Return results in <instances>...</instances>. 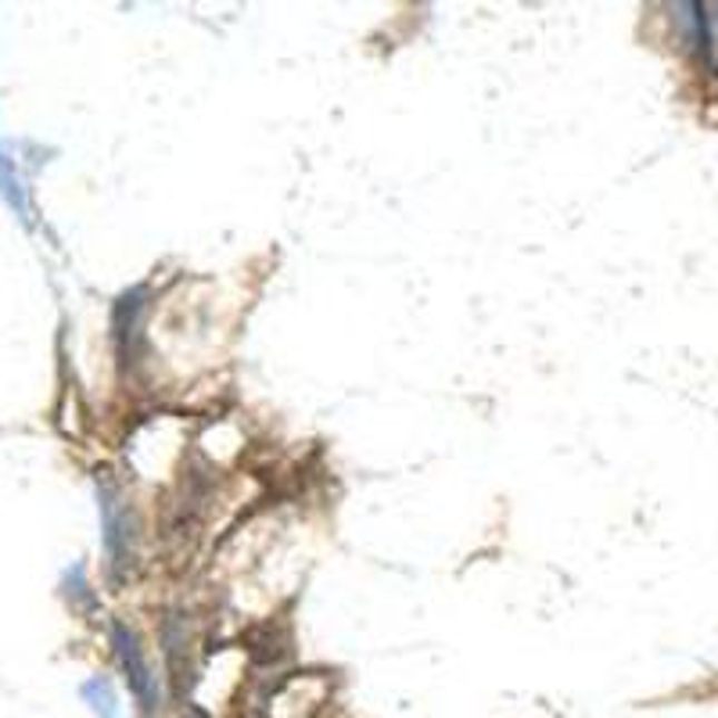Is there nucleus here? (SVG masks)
<instances>
[{"mask_svg":"<svg viewBox=\"0 0 718 718\" xmlns=\"http://www.w3.org/2000/svg\"><path fill=\"white\" fill-rule=\"evenodd\" d=\"M98 500H101V521H105V550H108V564H111V574H126L134 561V539H137V524H134V514L126 500L119 496L111 485H101L98 489Z\"/></svg>","mask_w":718,"mask_h":718,"instance_id":"f257e3e1","label":"nucleus"},{"mask_svg":"<svg viewBox=\"0 0 718 718\" xmlns=\"http://www.w3.org/2000/svg\"><path fill=\"white\" fill-rule=\"evenodd\" d=\"M111 650H116V661L122 668L126 682H130L134 697L140 700V711H155L158 708V686H155L148 658H144V647L137 640V632L130 626H111Z\"/></svg>","mask_w":718,"mask_h":718,"instance_id":"f03ea898","label":"nucleus"},{"mask_svg":"<svg viewBox=\"0 0 718 718\" xmlns=\"http://www.w3.org/2000/svg\"><path fill=\"white\" fill-rule=\"evenodd\" d=\"M0 195H4V201L11 205L14 213H19V219H29L26 195H22V187H19V177H14L11 158H8L4 151H0Z\"/></svg>","mask_w":718,"mask_h":718,"instance_id":"7ed1b4c3","label":"nucleus"},{"mask_svg":"<svg viewBox=\"0 0 718 718\" xmlns=\"http://www.w3.org/2000/svg\"><path fill=\"white\" fill-rule=\"evenodd\" d=\"M83 697L94 700V708H98L105 718H111V690H108V682H101V679L98 682H87L83 686Z\"/></svg>","mask_w":718,"mask_h":718,"instance_id":"20e7f679","label":"nucleus"},{"mask_svg":"<svg viewBox=\"0 0 718 718\" xmlns=\"http://www.w3.org/2000/svg\"><path fill=\"white\" fill-rule=\"evenodd\" d=\"M190 718H201V715H190Z\"/></svg>","mask_w":718,"mask_h":718,"instance_id":"39448f33","label":"nucleus"}]
</instances>
